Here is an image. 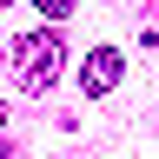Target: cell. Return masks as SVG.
<instances>
[{
	"label": "cell",
	"instance_id": "obj_1",
	"mask_svg": "<svg viewBox=\"0 0 159 159\" xmlns=\"http://www.w3.org/2000/svg\"><path fill=\"white\" fill-rule=\"evenodd\" d=\"M13 80H20L27 93H47L53 80H60V33H53V27L13 40Z\"/></svg>",
	"mask_w": 159,
	"mask_h": 159
},
{
	"label": "cell",
	"instance_id": "obj_2",
	"mask_svg": "<svg viewBox=\"0 0 159 159\" xmlns=\"http://www.w3.org/2000/svg\"><path fill=\"white\" fill-rule=\"evenodd\" d=\"M80 86H86V93H113L119 86V53L113 47H93L86 60H80Z\"/></svg>",
	"mask_w": 159,
	"mask_h": 159
},
{
	"label": "cell",
	"instance_id": "obj_3",
	"mask_svg": "<svg viewBox=\"0 0 159 159\" xmlns=\"http://www.w3.org/2000/svg\"><path fill=\"white\" fill-rule=\"evenodd\" d=\"M33 7L47 13V20H66V13H73V0H33Z\"/></svg>",
	"mask_w": 159,
	"mask_h": 159
},
{
	"label": "cell",
	"instance_id": "obj_4",
	"mask_svg": "<svg viewBox=\"0 0 159 159\" xmlns=\"http://www.w3.org/2000/svg\"><path fill=\"white\" fill-rule=\"evenodd\" d=\"M0 126H7V106H0Z\"/></svg>",
	"mask_w": 159,
	"mask_h": 159
},
{
	"label": "cell",
	"instance_id": "obj_5",
	"mask_svg": "<svg viewBox=\"0 0 159 159\" xmlns=\"http://www.w3.org/2000/svg\"><path fill=\"white\" fill-rule=\"evenodd\" d=\"M0 7H13V0H0Z\"/></svg>",
	"mask_w": 159,
	"mask_h": 159
}]
</instances>
